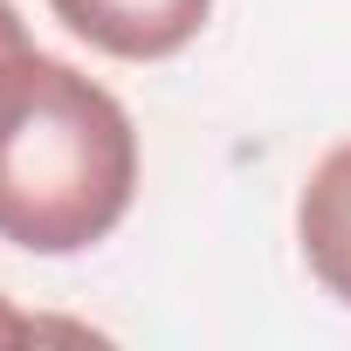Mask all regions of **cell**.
Here are the masks:
<instances>
[{
    "instance_id": "1",
    "label": "cell",
    "mask_w": 351,
    "mask_h": 351,
    "mask_svg": "<svg viewBox=\"0 0 351 351\" xmlns=\"http://www.w3.org/2000/svg\"><path fill=\"white\" fill-rule=\"evenodd\" d=\"M138 193V131L124 104L56 56L0 62V241L76 255L104 241Z\"/></svg>"
},
{
    "instance_id": "2",
    "label": "cell",
    "mask_w": 351,
    "mask_h": 351,
    "mask_svg": "<svg viewBox=\"0 0 351 351\" xmlns=\"http://www.w3.org/2000/svg\"><path fill=\"white\" fill-rule=\"evenodd\" d=\"M49 8L90 49L124 62H158V56H180L207 28L214 0H49Z\"/></svg>"
},
{
    "instance_id": "3",
    "label": "cell",
    "mask_w": 351,
    "mask_h": 351,
    "mask_svg": "<svg viewBox=\"0 0 351 351\" xmlns=\"http://www.w3.org/2000/svg\"><path fill=\"white\" fill-rule=\"evenodd\" d=\"M296 234H303V262L310 276L351 303V145H337L296 200Z\"/></svg>"
},
{
    "instance_id": "4",
    "label": "cell",
    "mask_w": 351,
    "mask_h": 351,
    "mask_svg": "<svg viewBox=\"0 0 351 351\" xmlns=\"http://www.w3.org/2000/svg\"><path fill=\"white\" fill-rule=\"evenodd\" d=\"M21 49H28V28H21V14L8 8V0H0V62L21 56Z\"/></svg>"
},
{
    "instance_id": "5",
    "label": "cell",
    "mask_w": 351,
    "mask_h": 351,
    "mask_svg": "<svg viewBox=\"0 0 351 351\" xmlns=\"http://www.w3.org/2000/svg\"><path fill=\"white\" fill-rule=\"evenodd\" d=\"M21 337H42V324H35V317H21V310H8V303H0V344H21Z\"/></svg>"
}]
</instances>
